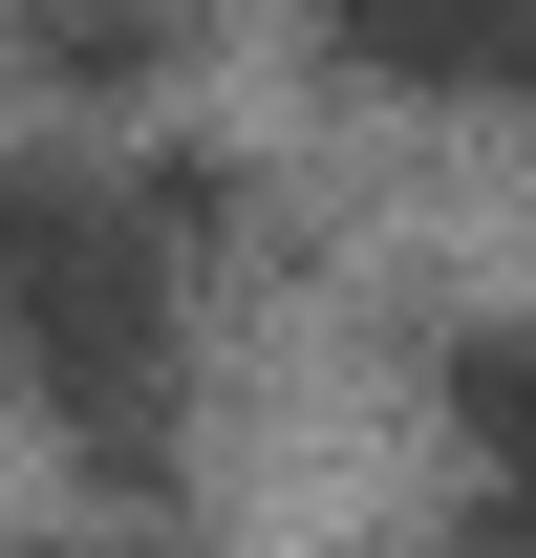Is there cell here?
<instances>
[{
  "instance_id": "6da1fadb",
  "label": "cell",
  "mask_w": 536,
  "mask_h": 558,
  "mask_svg": "<svg viewBox=\"0 0 536 558\" xmlns=\"http://www.w3.org/2000/svg\"><path fill=\"white\" fill-rule=\"evenodd\" d=\"M194 236H215V172H150V194L0 172V365H22V409H44V429H86L108 473H150V451H172Z\"/></svg>"
},
{
  "instance_id": "7a4b0ae2",
  "label": "cell",
  "mask_w": 536,
  "mask_h": 558,
  "mask_svg": "<svg viewBox=\"0 0 536 558\" xmlns=\"http://www.w3.org/2000/svg\"><path fill=\"white\" fill-rule=\"evenodd\" d=\"M322 44L407 108H536V0H322Z\"/></svg>"
},
{
  "instance_id": "3957f363",
  "label": "cell",
  "mask_w": 536,
  "mask_h": 558,
  "mask_svg": "<svg viewBox=\"0 0 536 558\" xmlns=\"http://www.w3.org/2000/svg\"><path fill=\"white\" fill-rule=\"evenodd\" d=\"M451 451H472V494L494 515H536V344L494 323V344H451Z\"/></svg>"
},
{
  "instance_id": "277c9868",
  "label": "cell",
  "mask_w": 536,
  "mask_h": 558,
  "mask_svg": "<svg viewBox=\"0 0 536 558\" xmlns=\"http://www.w3.org/2000/svg\"><path fill=\"white\" fill-rule=\"evenodd\" d=\"M0 44H22V65H65V86H130L150 44H172V0H0Z\"/></svg>"
}]
</instances>
